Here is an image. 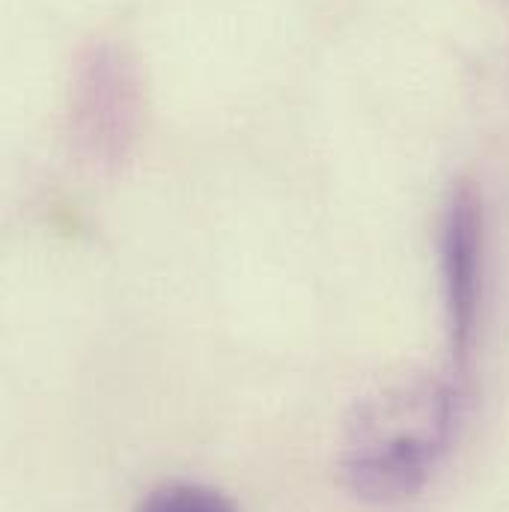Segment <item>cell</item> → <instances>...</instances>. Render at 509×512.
Instances as JSON below:
<instances>
[{
  "mask_svg": "<svg viewBox=\"0 0 509 512\" xmlns=\"http://www.w3.org/2000/svg\"><path fill=\"white\" fill-rule=\"evenodd\" d=\"M462 376H417L361 399L340 456L343 486L364 504L393 507L423 492L453 444Z\"/></svg>",
  "mask_w": 509,
  "mask_h": 512,
  "instance_id": "1",
  "label": "cell"
},
{
  "mask_svg": "<svg viewBox=\"0 0 509 512\" xmlns=\"http://www.w3.org/2000/svg\"><path fill=\"white\" fill-rule=\"evenodd\" d=\"M483 248L486 212L483 194L471 182H459L447 200L441 221V286L447 331L453 349V373L465 379L480 322L483 298Z\"/></svg>",
  "mask_w": 509,
  "mask_h": 512,
  "instance_id": "2",
  "label": "cell"
},
{
  "mask_svg": "<svg viewBox=\"0 0 509 512\" xmlns=\"http://www.w3.org/2000/svg\"><path fill=\"white\" fill-rule=\"evenodd\" d=\"M137 117L140 99L131 63L111 45L93 48L81 60L72 90V123L81 146L99 161L126 158Z\"/></svg>",
  "mask_w": 509,
  "mask_h": 512,
  "instance_id": "3",
  "label": "cell"
},
{
  "mask_svg": "<svg viewBox=\"0 0 509 512\" xmlns=\"http://www.w3.org/2000/svg\"><path fill=\"white\" fill-rule=\"evenodd\" d=\"M134 512H239L236 504L203 483H188V480H173V483H161L155 489H149Z\"/></svg>",
  "mask_w": 509,
  "mask_h": 512,
  "instance_id": "4",
  "label": "cell"
}]
</instances>
